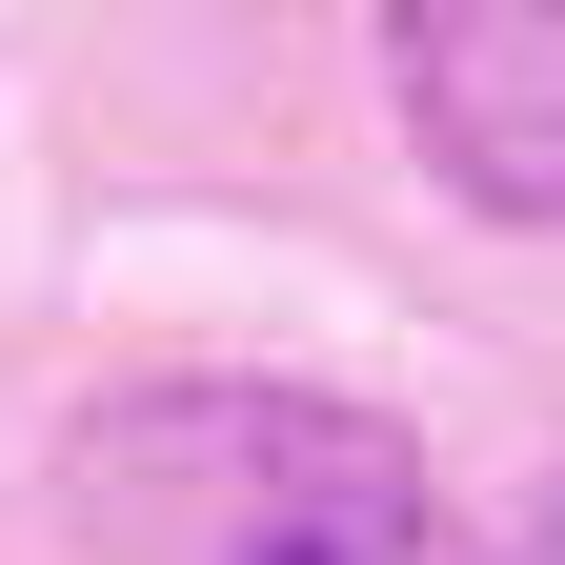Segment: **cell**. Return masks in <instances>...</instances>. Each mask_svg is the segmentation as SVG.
Segmentation results:
<instances>
[{"label": "cell", "instance_id": "cell-1", "mask_svg": "<svg viewBox=\"0 0 565 565\" xmlns=\"http://www.w3.org/2000/svg\"><path fill=\"white\" fill-rule=\"evenodd\" d=\"M82 505L141 565H424V465L323 384H141L82 424Z\"/></svg>", "mask_w": 565, "mask_h": 565}, {"label": "cell", "instance_id": "cell-2", "mask_svg": "<svg viewBox=\"0 0 565 565\" xmlns=\"http://www.w3.org/2000/svg\"><path fill=\"white\" fill-rule=\"evenodd\" d=\"M384 82L484 223H565V0H404Z\"/></svg>", "mask_w": 565, "mask_h": 565}]
</instances>
